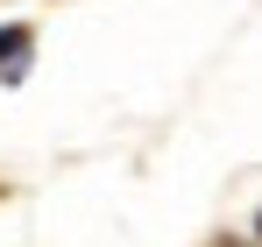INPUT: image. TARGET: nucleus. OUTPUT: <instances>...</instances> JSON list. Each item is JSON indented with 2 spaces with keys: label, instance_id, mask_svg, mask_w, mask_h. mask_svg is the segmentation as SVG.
Listing matches in <instances>:
<instances>
[{
  "label": "nucleus",
  "instance_id": "obj_1",
  "mask_svg": "<svg viewBox=\"0 0 262 247\" xmlns=\"http://www.w3.org/2000/svg\"><path fill=\"white\" fill-rule=\"evenodd\" d=\"M21 42H29L21 29H0V64H7V57H21Z\"/></svg>",
  "mask_w": 262,
  "mask_h": 247
}]
</instances>
